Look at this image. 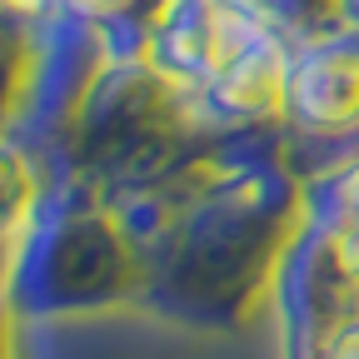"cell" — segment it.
<instances>
[{
  "mask_svg": "<svg viewBox=\"0 0 359 359\" xmlns=\"http://www.w3.org/2000/svg\"><path fill=\"white\" fill-rule=\"evenodd\" d=\"M334 255H339V269L349 280H359V200L349 205L344 224H339V235H334Z\"/></svg>",
  "mask_w": 359,
  "mask_h": 359,
  "instance_id": "1",
  "label": "cell"
},
{
  "mask_svg": "<svg viewBox=\"0 0 359 359\" xmlns=\"http://www.w3.org/2000/svg\"><path fill=\"white\" fill-rule=\"evenodd\" d=\"M334 359H359V334H349V339H339V349H334Z\"/></svg>",
  "mask_w": 359,
  "mask_h": 359,
  "instance_id": "2",
  "label": "cell"
}]
</instances>
